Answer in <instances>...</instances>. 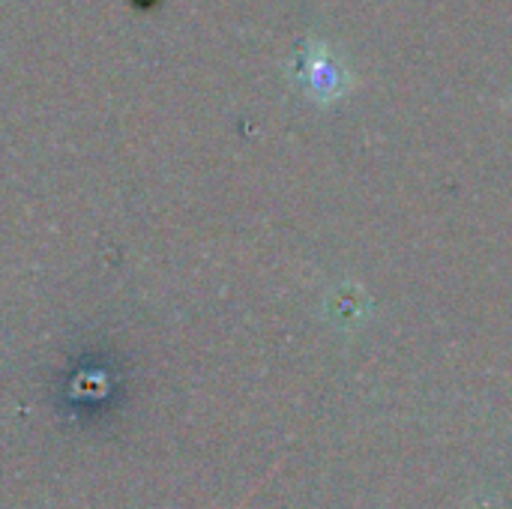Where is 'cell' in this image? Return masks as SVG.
<instances>
[{
    "mask_svg": "<svg viewBox=\"0 0 512 509\" xmlns=\"http://www.w3.org/2000/svg\"><path fill=\"white\" fill-rule=\"evenodd\" d=\"M297 81L303 84V90L312 99L333 102L348 90L351 72H348V66H342V60L330 51V45L324 39H309L300 54Z\"/></svg>",
    "mask_w": 512,
    "mask_h": 509,
    "instance_id": "1",
    "label": "cell"
}]
</instances>
